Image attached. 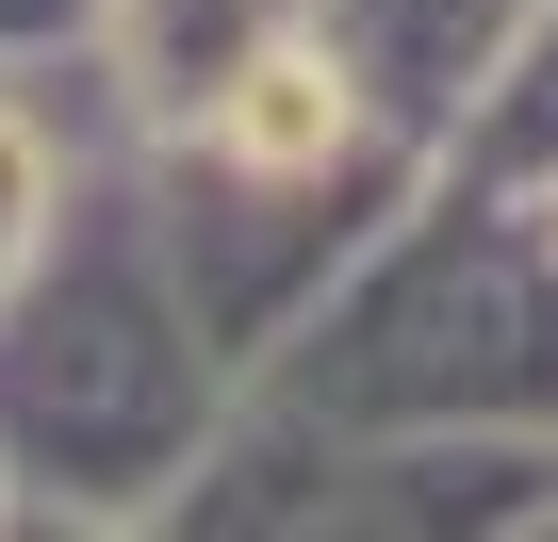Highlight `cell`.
<instances>
[{"instance_id":"4","label":"cell","mask_w":558,"mask_h":542,"mask_svg":"<svg viewBox=\"0 0 558 542\" xmlns=\"http://www.w3.org/2000/svg\"><path fill=\"white\" fill-rule=\"evenodd\" d=\"M83 17H99V0H0V67H34V50H66Z\"/></svg>"},{"instance_id":"3","label":"cell","mask_w":558,"mask_h":542,"mask_svg":"<svg viewBox=\"0 0 558 542\" xmlns=\"http://www.w3.org/2000/svg\"><path fill=\"white\" fill-rule=\"evenodd\" d=\"M50 214H66V148H50V116L0 83V297H17V263L50 246Z\"/></svg>"},{"instance_id":"1","label":"cell","mask_w":558,"mask_h":542,"mask_svg":"<svg viewBox=\"0 0 558 542\" xmlns=\"http://www.w3.org/2000/svg\"><path fill=\"white\" fill-rule=\"evenodd\" d=\"M411 197H427V148L362 99V67L296 0L246 34V67L214 99H181L148 132V246H165V280H181V313H197V346L230 378H263L279 329H296Z\"/></svg>"},{"instance_id":"2","label":"cell","mask_w":558,"mask_h":542,"mask_svg":"<svg viewBox=\"0 0 558 542\" xmlns=\"http://www.w3.org/2000/svg\"><path fill=\"white\" fill-rule=\"evenodd\" d=\"M214 395H230V362L197 346V313L165 280L148 197L66 181L50 246L0 297V477H34L83 526L99 509H181L197 444H214Z\"/></svg>"}]
</instances>
